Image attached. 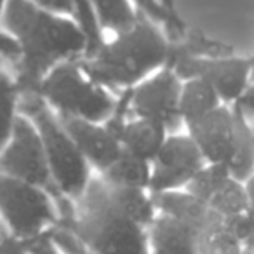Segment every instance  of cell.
Returning <instances> with one entry per match:
<instances>
[{
  "instance_id": "34",
  "label": "cell",
  "mask_w": 254,
  "mask_h": 254,
  "mask_svg": "<svg viewBox=\"0 0 254 254\" xmlns=\"http://www.w3.org/2000/svg\"><path fill=\"white\" fill-rule=\"evenodd\" d=\"M2 66H4V58H0V70H2Z\"/></svg>"
},
{
  "instance_id": "17",
  "label": "cell",
  "mask_w": 254,
  "mask_h": 254,
  "mask_svg": "<svg viewBox=\"0 0 254 254\" xmlns=\"http://www.w3.org/2000/svg\"><path fill=\"white\" fill-rule=\"evenodd\" d=\"M103 185H105L106 198L117 211L122 212L126 218L134 221L136 225L148 230V226L155 221L157 214H159L153 197L148 190L112 187V185L105 183V181H103Z\"/></svg>"
},
{
  "instance_id": "18",
  "label": "cell",
  "mask_w": 254,
  "mask_h": 254,
  "mask_svg": "<svg viewBox=\"0 0 254 254\" xmlns=\"http://www.w3.org/2000/svg\"><path fill=\"white\" fill-rule=\"evenodd\" d=\"M105 183L112 187L134 188V190H148L152 183V162L138 159L122 150L120 157L103 173H99Z\"/></svg>"
},
{
  "instance_id": "19",
  "label": "cell",
  "mask_w": 254,
  "mask_h": 254,
  "mask_svg": "<svg viewBox=\"0 0 254 254\" xmlns=\"http://www.w3.org/2000/svg\"><path fill=\"white\" fill-rule=\"evenodd\" d=\"M235 117V152L228 164L230 176L246 183L254 174V127L239 106L232 105Z\"/></svg>"
},
{
  "instance_id": "27",
  "label": "cell",
  "mask_w": 254,
  "mask_h": 254,
  "mask_svg": "<svg viewBox=\"0 0 254 254\" xmlns=\"http://www.w3.org/2000/svg\"><path fill=\"white\" fill-rule=\"evenodd\" d=\"M28 2L35 5V7L44 9L47 12H53V14L68 16V18H73L75 16L73 0H28Z\"/></svg>"
},
{
  "instance_id": "1",
  "label": "cell",
  "mask_w": 254,
  "mask_h": 254,
  "mask_svg": "<svg viewBox=\"0 0 254 254\" xmlns=\"http://www.w3.org/2000/svg\"><path fill=\"white\" fill-rule=\"evenodd\" d=\"M2 26L19 47L14 80L21 96L33 94L56 64L85 54L87 40L73 18L47 12L28 0H7Z\"/></svg>"
},
{
  "instance_id": "33",
  "label": "cell",
  "mask_w": 254,
  "mask_h": 254,
  "mask_svg": "<svg viewBox=\"0 0 254 254\" xmlns=\"http://www.w3.org/2000/svg\"><path fill=\"white\" fill-rule=\"evenodd\" d=\"M246 254H254V239L246 244Z\"/></svg>"
},
{
  "instance_id": "26",
  "label": "cell",
  "mask_w": 254,
  "mask_h": 254,
  "mask_svg": "<svg viewBox=\"0 0 254 254\" xmlns=\"http://www.w3.org/2000/svg\"><path fill=\"white\" fill-rule=\"evenodd\" d=\"M51 237H53L56 246L60 247L64 254H96V253H92L89 247H85L73 233H70L66 228H63V226H60V225H56L51 230Z\"/></svg>"
},
{
  "instance_id": "24",
  "label": "cell",
  "mask_w": 254,
  "mask_h": 254,
  "mask_svg": "<svg viewBox=\"0 0 254 254\" xmlns=\"http://www.w3.org/2000/svg\"><path fill=\"white\" fill-rule=\"evenodd\" d=\"M228 166L223 164H205L204 167L198 169V173L190 180V183L185 187L188 193L197 197L198 200L207 204L212 198V195L230 180Z\"/></svg>"
},
{
  "instance_id": "22",
  "label": "cell",
  "mask_w": 254,
  "mask_h": 254,
  "mask_svg": "<svg viewBox=\"0 0 254 254\" xmlns=\"http://www.w3.org/2000/svg\"><path fill=\"white\" fill-rule=\"evenodd\" d=\"M19 92L14 77L2 68L0 70V152L11 141L16 119L19 115Z\"/></svg>"
},
{
  "instance_id": "2",
  "label": "cell",
  "mask_w": 254,
  "mask_h": 254,
  "mask_svg": "<svg viewBox=\"0 0 254 254\" xmlns=\"http://www.w3.org/2000/svg\"><path fill=\"white\" fill-rule=\"evenodd\" d=\"M169 60V40L162 26L139 12L131 30L115 35L91 58L78 64L91 80L106 89H132L164 68Z\"/></svg>"
},
{
  "instance_id": "13",
  "label": "cell",
  "mask_w": 254,
  "mask_h": 254,
  "mask_svg": "<svg viewBox=\"0 0 254 254\" xmlns=\"http://www.w3.org/2000/svg\"><path fill=\"white\" fill-rule=\"evenodd\" d=\"M148 246L150 254H200L197 230L164 214L148 226Z\"/></svg>"
},
{
  "instance_id": "25",
  "label": "cell",
  "mask_w": 254,
  "mask_h": 254,
  "mask_svg": "<svg viewBox=\"0 0 254 254\" xmlns=\"http://www.w3.org/2000/svg\"><path fill=\"white\" fill-rule=\"evenodd\" d=\"M138 12L145 14L157 25H164L174 7L173 0H132Z\"/></svg>"
},
{
  "instance_id": "11",
  "label": "cell",
  "mask_w": 254,
  "mask_h": 254,
  "mask_svg": "<svg viewBox=\"0 0 254 254\" xmlns=\"http://www.w3.org/2000/svg\"><path fill=\"white\" fill-rule=\"evenodd\" d=\"M187 134L200 150L205 164L228 166L235 152V117L232 108L219 106L207 117L187 127Z\"/></svg>"
},
{
  "instance_id": "16",
  "label": "cell",
  "mask_w": 254,
  "mask_h": 254,
  "mask_svg": "<svg viewBox=\"0 0 254 254\" xmlns=\"http://www.w3.org/2000/svg\"><path fill=\"white\" fill-rule=\"evenodd\" d=\"M223 106V101L216 89L202 78H188L183 80L180 98V119L185 127L193 126Z\"/></svg>"
},
{
  "instance_id": "14",
  "label": "cell",
  "mask_w": 254,
  "mask_h": 254,
  "mask_svg": "<svg viewBox=\"0 0 254 254\" xmlns=\"http://www.w3.org/2000/svg\"><path fill=\"white\" fill-rule=\"evenodd\" d=\"M169 134V129L159 120L134 119L124 127L120 134V145L124 152L153 162Z\"/></svg>"
},
{
  "instance_id": "10",
  "label": "cell",
  "mask_w": 254,
  "mask_h": 254,
  "mask_svg": "<svg viewBox=\"0 0 254 254\" xmlns=\"http://www.w3.org/2000/svg\"><path fill=\"white\" fill-rule=\"evenodd\" d=\"M204 166V157L190 136L169 134L152 162L150 193L185 190L191 178Z\"/></svg>"
},
{
  "instance_id": "12",
  "label": "cell",
  "mask_w": 254,
  "mask_h": 254,
  "mask_svg": "<svg viewBox=\"0 0 254 254\" xmlns=\"http://www.w3.org/2000/svg\"><path fill=\"white\" fill-rule=\"evenodd\" d=\"M60 124L64 127V131L70 134L75 141L82 155L87 159L91 167L98 173L108 169L122 153L120 139L110 131L105 124L89 122L77 117H68L56 113Z\"/></svg>"
},
{
  "instance_id": "31",
  "label": "cell",
  "mask_w": 254,
  "mask_h": 254,
  "mask_svg": "<svg viewBox=\"0 0 254 254\" xmlns=\"http://www.w3.org/2000/svg\"><path fill=\"white\" fill-rule=\"evenodd\" d=\"M246 190L247 197H249V209H247V212H249V216L254 221V174L246 181Z\"/></svg>"
},
{
  "instance_id": "21",
  "label": "cell",
  "mask_w": 254,
  "mask_h": 254,
  "mask_svg": "<svg viewBox=\"0 0 254 254\" xmlns=\"http://www.w3.org/2000/svg\"><path fill=\"white\" fill-rule=\"evenodd\" d=\"M198 251L200 254H246L244 244L218 214L198 233Z\"/></svg>"
},
{
  "instance_id": "3",
  "label": "cell",
  "mask_w": 254,
  "mask_h": 254,
  "mask_svg": "<svg viewBox=\"0 0 254 254\" xmlns=\"http://www.w3.org/2000/svg\"><path fill=\"white\" fill-rule=\"evenodd\" d=\"M58 225L96 254H150L148 230L110 204L99 176L92 178L80 200L60 216Z\"/></svg>"
},
{
  "instance_id": "28",
  "label": "cell",
  "mask_w": 254,
  "mask_h": 254,
  "mask_svg": "<svg viewBox=\"0 0 254 254\" xmlns=\"http://www.w3.org/2000/svg\"><path fill=\"white\" fill-rule=\"evenodd\" d=\"M26 247H28L30 254H64L53 240L51 232L40 235L39 239H33L30 242H26Z\"/></svg>"
},
{
  "instance_id": "8",
  "label": "cell",
  "mask_w": 254,
  "mask_h": 254,
  "mask_svg": "<svg viewBox=\"0 0 254 254\" xmlns=\"http://www.w3.org/2000/svg\"><path fill=\"white\" fill-rule=\"evenodd\" d=\"M181 80L202 78L209 82L223 103H237L254 82V56H219V58H185L173 64Z\"/></svg>"
},
{
  "instance_id": "6",
  "label": "cell",
  "mask_w": 254,
  "mask_h": 254,
  "mask_svg": "<svg viewBox=\"0 0 254 254\" xmlns=\"http://www.w3.org/2000/svg\"><path fill=\"white\" fill-rule=\"evenodd\" d=\"M0 219L11 237L30 242L60 221L56 200L44 188L0 173Z\"/></svg>"
},
{
  "instance_id": "4",
  "label": "cell",
  "mask_w": 254,
  "mask_h": 254,
  "mask_svg": "<svg viewBox=\"0 0 254 254\" xmlns=\"http://www.w3.org/2000/svg\"><path fill=\"white\" fill-rule=\"evenodd\" d=\"M19 112L35 124L58 191L73 204L80 200L92 180L91 164L64 131L56 113L37 94H23Z\"/></svg>"
},
{
  "instance_id": "29",
  "label": "cell",
  "mask_w": 254,
  "mask_h": 254,
  "mask_svg": "<svg viewBox=\"0 0 254 254\" xmlns=\"http://www.w3.org/2000/svg\"><path fill=\"white\" fill-rule=\"evenodd\" d=\"M0 254H30L26 242L14 239L7 233V237L0 240Z\"/></svg>"
},
{
  "instance_id": "5",
  "label": "cell",
  "mask_w": 254,
  "mask_h": 254,
  "mask_svg": "<svg viewBox=\"0 0 254 254\" xmlns=\"http://www.w3.org/2000/svg\"><path fill=\"white\" fill-rule=\"evenodd\" d=\"M54 113L105 124L115 110L110 91L84 73L77 60L56 64L37 85L35 92Z\"/></svg>"
},
{
  "instance_id": "20",
  "label": "cell",
  "mask_w": 254,
  "mask_h": 254,
  "mask_svg": "<svg viewBox=\"0 0 254 254\" xmlns=\"http://www.w3.org/2000/svg\"><path fill=\"white\" fill-rule=\"evenodd\" d=\"M96 19L101 28L113 32V35L131 30L138 21V9L132 0H91Z\"/></svg>"
},
{
  "instance_id": "7",
  "label": "cell",
  "mask_w": 254,
  "mask_h": 254,
  "mask_svg": "<svg viewBox=\"0 0 254 254\" xmlns=\"http://www.w3.org/2000/svg\"><path fill=\"white\" fill-rule=\"evenodd\" d=\"M0 173L44 188L56 200L58 209L70 202L58 191L54 185L35 124L21 112L16 119L11 141L0 152Z\"/></svg>"
},
{
  "instance_id": "15",
  "label": "cell",
  "mask_w": 254,
  "mask_h": 254,
  "mask_svg": "<svg viewBox=\"0 0 254 254\" xmlns=\"http://www.w3.org/2000/svg\"><path fill=\"white\" fill-rule=\"evenodd\" d=\"M152 197L159 214L178 219V221L197 230V233H200L204 226L212 219V216L216 214L209 209L205 202L198 200L187 190L162 191V193H155Z\"/></svg>"
},
{
  "instance_id": "23",
  "label": "cell",
  "mask_w": 254,
  "mask_h": 254,
  "mask_svg": "<svg viewBox=\"0 0 254 254\" xmlns=\"http://www.w3.org/2000/svg\"><path fill=\"white\" fill-rule=\"evenodd\" d=\"M209 209L221 218H233L247 212L249 209V197H247L246 183L230 178L207 202Z\"/></svg>"
},
{
  "instance_id": "9",
  "label": "cell",
  "mask_w": 254,
  "mask_h": 254,
  "mask_svg": "<svg viewBox=\"0 0 254 254\" xmlns=\"http://www.w3.org/2000/svg\"><path fill=\"white\" fill-rule=\"evenodd\" d=\"M183 80L169 66L157 70L153 75L139 82L131 91V112L136 119L159 120L164 126L176 131L181 126L180 98Z\"/></svg>"
},
{
  "instance_id": "30",
  "label": "cell",
  "mask_w": 254,
  "mask_h": 254,
  "mask_svg": "<svg viewBox=\"0 0 254 254\" xmlns=\"http://www.w3.org/2000/svg\"><path fill=\"white\" fill-rule=\"evenodd\" d=\"M233 105L239 106L247 119H249V117H254V82L247 87V91L242 94V98H240L237 103H233Z\"/></svg>"
},
{
  "instance_id": "32",
  "label": "cell",
  "mask_w": 254,
  "mask_h": 254,
  "mask_svg": "<svg viewBox=\"0 0 254 254\" xmlns=\"http://www.w3.org/2000/svg\"><path fill=\"white\" fill-rule=\"evenodd\" d=\"M5 4H7V0H0V25H2V18H4Z\"/></svg>"
}]
</instances>
